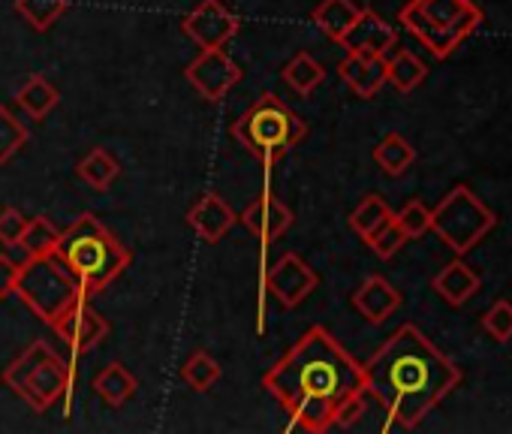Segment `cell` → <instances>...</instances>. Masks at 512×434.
Listing matches in <instances>:
<instances>
[{
  "instance_id": "1",
  "label": "cell",
  "mask_w": 512,
  "mask_h": 434,
  "mask_svg": "<svg viewBox=\"0 0 512 434\" xmlns=\"http://www.w3.org/2000/svg\"><path fill=\"white\" fill-rule=\"evenodd\" d=\"M263 386L290 413L296 431H329L341 404L365 395V371L329 329H308L266 374Z\"/></svg>"
},
{
  "instance_id": "2",
  "label": "cell",
  "mask_w": 512,
  "mask_h": 434,
  "mask_svg": "<svg viewBox=\"0 0 512 434\" xmlns=\"http://www.w3.org/2000/svg\"><path fill=\"white\" fill-rule=\"evenodd\" d=\"M365 395L374 398L395 428H416L464 374L461 368L413 323L398 326L362 365Z\"/></svg>"
},
{
  "instance_id": "3",
  "label": "cell",
  "mask_w": 512,
  "mask_h": 434,
  "mask_svg": "<svg viewBox=\"0 0 512 434\" xmlns=\"http://www.w3.org/2000/svg\"><path fill=\"white\" fill-rule=\"evenodd\" d=\"M55 257L79 281L88 299L103 293L130 266V251L97 221L94 214H79L76 224L61 230Z\"/></svg>"
},
{
  "instance_id": "4",
  "label": "cell",
  "mask_w": 512,
  "mask_h": 434,
  "mask_svg": "<svg viewBox=\"0 0 512 434\" xmlns=\"http://www.w3.org/2000/svg\"><path fill=\"white\" fill-rule=\"evenodd\" d=\"M232 136L263 166H275L308 136V124L275 94H263L235 124Z\"/></svg>"
},
{
  "instance_id": "5",
  "label": "cell",
  "mask_w": 512,
  "mask_h": 434,
  "mask_svg": "<svg viewBox=\"0 0 512 434\" xmlns=\"http://www.w3.org/2000/svg\"><path fill=\"white\" fill-rule=\"evenodd\" d=\"M398 22L434 55L449 58L482 25V13L473 0H410L398 13Z\"/></svg>"
},
{
  "instance_id": "6",
  "label": "cell",
  "mask_w": 512,
  "mask_h": 434,
  "mask_svg": "<svg viewBox=\"0 0 512 434\" xmlns=\"http://www.w3.org/2000/svg\"><path fill=\"white\" fill-rule=\"evenodd\" d=\"M76 368L64 362L46 341H34L22 356L4 368V383L37 413L49 410L61 395L70 392Z\"/></svg>"
},
{
  "instance_id": "7",
  "label": "cell",
  "mask_w": 512,
  "mask_h": 434,
  "mask_svg": "<svg viewBox=\"0 0 512 434\" xmlns=\"http://www.w3.org/2000/svg\"><path fill=\"white\" fill-rule=\"evenodd\" d=\"M16 296L46 326H52L76 299H88L85 290L79 287V281L67 272V266L55 254L28 257V263H22V272L16 281Z\"/></svg>"
},
{
  "instance_id": "8",
  "label": "cell",
  "mask_w": 512,
  "mask_h": 434,
  "mask_svg": "<svg viewBox=\"0 0 512 434\" xmlns=\"http://www.w3.org/2000/svg\"><path fill=\"white\" fill-rule=\"evenodd\" d=\"M494 224H497L494 211L467 184H455L431 208V230L458 257H464L467 251H473L494 230Z\"/></svg>"
},
{
  "instance_id": "9",
  "label": "cell",
  "mask_w": 512,
  "mask_h": 434,
  "mask_svg": "<svg viewBox=\"0 0 512 434\" xmlns=\"http://www.w3.org/2000/svg\"><path fill=\"white\" fill-rule=\"evenodd\" d=\"M238 28H241L238 16L223 0H199L181 22L184 37L193 40L199 49H223L238 34Z\"/></svg>"
},
{
  "instance_id": "10",
  "label": "cell",
  "mask_w": 512,
  "mask_h": 434,
  "mask_svg": "<svg viewBox=\"0 0 512 434\" xmlns=\"http://www.w3.org/2000/svg\"><path fill=\"white\" fill-rule=\"evenodd\" d=\"M184 79L208 103L223 100L241 79V67L223 49H202L184 70Z\"/></svg>"
},
{
  "instance_id": "11",
  "label": "cell",
  "mask_w": 512,
  "mask_h": 434,
  "mask_svg": "<svg viewBox=\"0 0 512 434\" xmlns=\"http://www.w3.org/2000/svg\"><path fill=\"white\" fill-rule=\"evenodd\" d=\"M52 329L58 332V338L70 347L73 356L91 353L94 347H100L109 335V320L91 308V299H76L55 323Z\"/></svg>"
},
{
  "instance_id": "12",
  "label": "cell",
  "mask_w": 512,
  "mask_h": 434,
  "mask_svg": "<svg viewBox=\"0 0 512 434\" xmlns=\"http://www.w3.org/2000/svg\"><path fill=\"white\" fill-rule=\"evenodd\" d=\"M317 287H320V275H317L299 254H284V257L266 272V290H269L284 308L302 305Z\"/></svg>"
},
{
  "instance_id": "13",
  "label": "cell",
  "mask_w": 512,
  "mask_h": 434,
  "mask_svg": "<svg viewBox=\"0 0 512 434\" xmlns=\"http://www.w3.org/2000/svg\"><path fill=\"white\" fill-rule=\"evenodd\" d=\"M238 224H241L253 239H260L263 245H272V242H278V239L296 224V214H293L275 193H263L260 199H253V202L241 211Z\"/></svg>"
},
{
  "instance_id": "14",
  "label": "cell",
  "mask_w": 512,
  "mask_h": 434,
  "mask_svg": "<svg viewBox=\"0 0 512 434\" xmlns=\"http://www.w3.org/2000/svg\"><path fill=\"white\" fill-rule=\"evenodd\" d=\"M341 46H344V52H353V55L386 58V55L398 46V31H395L383 16H377L374 10H365V7H362L359 19H356L353 28L344 34Z\"/></svg>"
},
{
  "instance_id": "15",
  "label": "cell",
  "mask_w": 512,
  "mask_h": 434,
  "mask_svg": "<svg viewBox=\"0 0 512 434\" xmlns=\"http://www.w3.org/2000/svg\"><path fill=\"white\" fill-rule=\"evenodd\" d=\"M187 224H190V230H193L202 242L217 245V242L238 224V217H235V211L229 208L226 199H220L217 193H205V196L187 211Z\"/></svg>"
},
{
  "instance_id": "16",
  "label": "cell",
  "mask_w": 512,
  "mask_h": 434,
  "mask_svg": "<svg viewBox=\"0 0 512 434\" xmlns=\"http://www.w3.org/2000/svg\"><path fill=\"white\" fill-rule=\"evenodd\" d=\"M353 308L359 311L362 320H368L371 326H380L401 308V293L383 275H371L353 293Z\"/></svg>"
},
{
  "instance_id": "17",
  "label": "cell",
  "mask_w": 512,
  "mask_h": 434,
  "mask_svg": "<svg viewBox=\"0 0 512 434\" xmlns=\"http://www.w3.org/2000/svg\"><path fill=\"white\" fill-rule=\"evenodd\" d=\"M338 76L350 85V91L362 100H371L380 94V88L386 85V58H374V55H353L347 52V58L338 64Z\"/></svg>"
},
{
  "instance_id": "18",
  "label": "cell",
  "mask_w": 512,
  "mask_h": 434,
  "mask_svg": "<svg viewBox=\"0 0 512 434\" xmlns=\"http://www.w3.org/2000/svg\"><path fill=\"white\" fill-rule=\"evenodd\" d=\"M431 287H434V293H437L446 305L461 308L464 302H470V299H473V293H479L482 278L476 275V269H473V266H467V263L458 257V260L446 263V266L434 275Z\"/></svg>"
},
{
  "instance_id": "19",
  "label": "cell",
  "mask_w": 512,
  "mask_h": 434,
  "mask_svg": "<svg viewBox=\"0 0 512 434\" xmlns=\"http://www.w3.org/2000/svg\"><path fill=\"white\" fill-rule=\"evenodd\" d=\"M362 7L353 4V0H320L317 10H314V25L335 43L344 40V34L353 28V22L359 19Z\"/></svg>"
},
{
  "instance_id": "20",
  "label": "cell",
  "mask_w": 512,
  "mask_h": 434,
  "mask_svg": "<svg viewBox=\"0 0 512 434\" xmlns=\"http://www.w3.org/2000/svg\"><path fill=\"white\" fill-rule=\"evenodd\" d=\"M94 392L109 404V407H121V404H127L133 395H136V389H139V380H136V374L130 371V368H124L121 362H112V365H106L97 377H94Z\"/></svg>"
},
{
  "instance_id": "21",
  "label": "cell",
  "mask_w": 512,
  "mask_h": 434,
  "mask_svg": "<svg viewBox=\"0 0 512 434\" xmlns=\"http://www.w3.org/2000/svg\"><path fill=\"white\" fill-rule=\"evenodd\" d=\"M428 76V67L419 55L407 52V49H398L392 58H386V82L401 91V94H410L416 91Z\"/></svg>"
},
{
  "instance_id": "22",
  "label": "cell",
  "mask_w": 512,
  "mask_h": 434,
  "mask_svg": "<svg viewBox=\"0 0 512 434\" xmlns=\"http://www.w3.org/2000/svg\"><path fill=\"white\" fill-rule=\"evenodd\" d=\"M374 163L389 175V178H398L404 175L413 163H416V148L401 136V133H386L377 148H374Z\"/></svg>"
},
{
  "instance_id": "23",
  "label": "cell",
  "mask_w": 512,
  "mask_h": 434,
  "mask_svg": "<svg viewBox=\"0 0 512 434\" xmlns=\"http://www.w3.org/2000/svg\"><path fill=\"white\" fill-rule=\"evenodd\" d=\"M76 172H79V178H82L85 184H91L94 190H109V187L118 181L121 166H118V160H115L106 148H91V151L79 160Z\"/></svg>"
},
{
  "instance_id": "24",
  "label": "cell",
  "mask_w": 512,
  "mask_h": 434,
  "mask_svg": "<svg viewBox=\"0 0 512 434\" xmlns=\"http://www.w3.org/2000/svg\"><path fill=\"white\" fill-rule=\"evenodd\" d=\"M16 100H19V106L28 112V118L40 121V118H46V115L58 106L61 94H58V88H55L52 82H46L43 76H28V82L19 88Z\"/></svg>"
},
{
  "instance_id": "25",
  "label": "cell",
  "mask_w": 512,
  "mask_h": 434,
  "mask_svg": "<svg viewBox=\"0 0 512 434\" xmlns=\"http://www.w3.org/2000/svg\"><path fill=\"white\" fill-rule=\"evenodd\" d=\"M284 82H287L296 94L308 97V94H314V91L326 82V67H323L317 58H311L308 52H302V55H296V58L284 67Z\"/></svg>"
},
{
  "instance_id": "26",
  "label": "cell",
  "mask_w": 512,
  "mask_h": 434,
  "mask_svg": "<svg viewBox=\"0 0 512 434\" xmlns=\"http://www.w3.org/2000/svg\"><path fill=\"white\" fill-rule=\"evenodd\" d=\"M58 239H61V230L49 221V217H31L22 239H19V248L28 257H49V254H55Z\"/></svg>"
},
{
  "instance_id": "27",
  "label": "cell",
  "mask_w": 512,
  "mask_h": 434,
  "mask_svg": "<svg viewBox=\"0 0 512 434\" xmlns=\"http://www.w3.org/2000/svg\"><path fill=\"white\" fill-rule=\"evenodd\" d=\"M392 214H395V211L386 205V199H383L380 193H368V196L353 208V214H350V227H353L356 236L368 239L380 224L389 221Z\"/></svg>"
},
{
  "instance_id": "28",
  "label": "cell",
  "mask_w": 512,
  "mask_h": 434,
  "mask_svg": "<svg viewBox=\"0 0 512 434\" xmlns=\"http://www.w3.org/2000/svg\"><path fill=\"white\" fill-rule=\"evenodd\" d=\"M67 10V0H16V13L37 31L46 34Z\"/></svg>"
},
{
  "instance_id": "29",
  "label": "cell",
  "mask_w": 512,
  "mask_h": 434,
  "mask_svg": "<svg viewBox=\"0 0 512 434\" xmlns=\"http://www.w3.org/2000/svg\"><path fill=\"white\" fill-rule=\"evenodd\" d=\"M28 139V124H22V118H16L7 106H0V166L10 163L28 145Z\"/></svg>"
},
{
  "instance_id": "30",
  "label": "cell",
  "mask_w": 512,
  "mask_h": 434,
  "mask_svg": "<svg viewBox=\"0 0 512 434\" xmlns=\"http://www.w3.org/2000/svg\"><path fill=\"white\" fill-rule=\"evenodd\" d=\"M181 377L190 389L196 392H208L217 380H220V365L214 356H208L205 350H196L184 365H181Z\"/></svg>"
},
{
  "instance_id": "31",
  "label": "cell",
  "mask_w": 512,
  "mask_h": 434,
  "mask_svg": "<svg viewBox=\"0 0 512 434\" xmlns=\"http://www.w3.org/2000/svg\"><path fill=\"white\" fill-rule=\"evenodd\" d=\"M407 242H410V239H407V236H404V230L398 227L395 214H392L386 224H380V227L365 239V245H368L380 260H392V257H395Z\"/></svg>"
},
{
  "instance_id": "32",
  "label": "cell",
  "mask_w": 512,
  "mask_h": 434,
  "mask_svg": "<svg viewBox=\"0 0 512 434\" xmlns=\"http://www.w3.org/2000/svg\"><path fill=\"white\" fill-rule=\"evenodd\" d=\"M398 227L404 230L407 239H422L425 233H431V208L419 199H410L398 214H395Z\"/></svg>"
},
{
  "instance_id": "33",
  "label": "cell",
  "mask_w": 512,
  "mask_h": 434,
  "mask_svg": "<svg viewBox=\"0 0 512 434\" xmlns=\"http://www.w3.org/2000/svg\"><path fill=\"white\" fill-rule=\"evenodd\" d=\"M482 329H485L497 344L512 341V302L497 299V302L482 314Z\"/></svg>"
},
{
  "instance_id": "34",
  "label": "cell",
  "mask_w": 512,
  "mask_h": 434,
  "mask_svg": "<svg viewBox=\"0 0 512 434\" xmlns=\"http://www.w3.org/2000/svg\"><path fill=\"white\" fill-rule=\"evenodd\" d=\"M28 227V217L19 208H4L0 211V245L4 248H19V239Z\"/></svg>"
},
{
  "instance_id": "35",
  "label": "cell",
  "mask_w": 512,
  "mask_h": 434,
  "mask_svg": "<svg viewBox=\"0 0 512 434\" xmlns=\"http://www.w3.org/2000/svg\"><path fill=\"white\" fill-rule=\"evenodd\" d=\"M22 263H16L13 257L0 254V299H7L16 293V281H19Z\"/></svg>"
}]
</instances>
